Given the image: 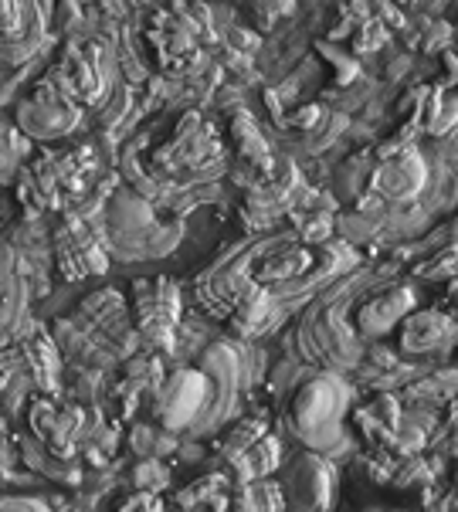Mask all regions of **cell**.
Masks as SVG:
<instances>
[{
	"instance_id": "obj_25",
	"label": "cell",
	"mask_w": 458,
	"mask_h": 512,
	"mask_svg": "<svg viewBox=\"0 0 458 512\" xmlns=\"http://www.w3.org/2000/svg\"><path fill=\"white\" fill-rule=\"evenodd\" d=\"M299 512H309V509H299Z\"/></svg>"
},
{
	"instance_id": "obj_1",
	"label": "cell",
	"mask_w": 458,
	"mask_h": 512,
	"mask_svg": "<svg viewBox=\"0 0 458 512\" xmlns=\"http://www.w3.org/2000/svg\"><path fill=\"white\" fill-rule=\"evenodd\" d=\"M350 404V387L336 373L309 380L292 401V431L319 451L333 448L343 431V414Z\"/></svg>"
},
{
	"instance_id": "obj_6",
	"label": "cell",
	"mask_w": 458,
	"mask_h": 512,
	"mask_svg": "<svg viewBox=\"0 0 458 512\" xmlns=\"http://www.w3.org/2000/svg\"><path fill=\"white\" fill-rule=\"evenodd\" d=\"M221 156L218 136L214 129L201 123L197 112L184 116V123L177 126V136L157 153V163L170 173H187V170H204L207 163H214Z\"/></svg>"
},
{
	"instance_id": "obj_23",
	"label": "cell",
	"mask_w": 458,
	"mask_h": 512,
	"mask_svg": "<svg viewBox=\"0 0 458 512\" xmlns=\"http://www.w3.org/2000/svg\"><path fill=\"white\" fill-rule=\"evenodd\" d=\"M116 512H163V502L153 492H136L133 499H126Z\"/></svg>"
},
{
	"instance_id": "obj_24",
	"label": "cell",
	"mask_w": 458,
	"mask_h": 512,
	"mask_svg": "<svg viewBox=\"0 0 458 512\" xmlns=\"http://www.w3.org/2000/svg\"><path fill=\"white\" fill-rule=\"evenodd\" d=\"M445 448L452 451V455H458V404L452 411V421H448V435H445Z\"/></svg>"
},
{
	"instance_id": "obj_5",
	"label": "cell",
	"mask_w": 458,
	"mask_h": 512,
	"mask_svg": "<svg viewBox=\"0 0 458 512\" xmlns=\"http://www.w3.org/2000/svg\"><path fill=\"white\" fill-rule=\"evenodd\" d=\"M157 421L163 424L167 431H194L197 421L204 418L207 411V401H211V384H207V373L197 367V370H177L170 373L167 380L160 384L157 394Z\"/></svg>"
},
{
	"instance_id": "obj_10",
	"label": "cell",
	"mask_w": 458,
	"mask_h": 512,
	"mask_svg": "<svg viewBox=\"0 0 458 512\" xmlns=\"http://www.w3.org/2000/svg\"><path fill=\"white\" fill-rule=\"evenodd\" d=\"M285 496L309 512H323L333 499V468L323 462V455H299V462L289 468Z\"/></svg>"
},
{
	"instance_id": "obj_8",
	"label": "cell",
	"mask_w": 458,
	"mask_h": 512,
	"mask_svg": "<svg viewBox=\"0 0 458 512\" xmlns=\"http://www.w3.org/2000/svg\"><path fill=\"white\" fill-rule=\"evenodd\" d=\"M45 41V11L38 4L0 0V62H28Z\"/></svg>"
},
{
	"instance_id": "obj_11",
	"label": "cell",
	"mask_w": 458,
	"mask_h": 512,
	"mask_svg": "<svg viewBox=\"0 0 458 512\" xmlns=\"http://www.w3.org/2000/svg\"><path fill=\"white\" fill-rule=\"evenodd\" d=\"M458 343V319L448 312L425 309L411 312L401 323V350L404 353H438L452 350Z\"/></svg>"
},
{
	"instance_id": "obj_20",
	"label": "cell",
	"mask_w": 458,
	"mask_h": 512,
	"mask_svg": "<svg viewBox=\"0 0 458 512\" xmlns=\"http://www.w3.org/2000/svg\"><path fill=\"white\" fill-rule=\"evenodd\" d=\"M170 448H177V441L167 435V428H150V424H136L133 428V451L140 458H163Z\"/></svg>"
},
{
	"instance_id": "obj_21",
	"label": "cell",
	"mask_w": 458,
	"mask_h": 512,
	"mask_svg": "<svg viewBox=\"0 0 458 512\" xmlns=\"http://www.w3.org/2000/svg\"><path fill=\"white\" fill-rule=\"evenodd\" d=\"M458 123V95H448V92H438L435 95V106H428V116H425V126L431 129L435 136L448 133Z\"/></svg>"
},
{
	"instance_id": "obj_2",
	"label": "cell",
	"mask_w": 458,
	"mask_h": 512,
	"mask_svg": "<svg viewBox=\"0 0 458 512\" xmlns=\"http://www.w3.org/2000/svg\"><path fill=\"white\" fill-rule=\"evenodd\" d=\"M245 350L241 343H218L201 357V370L207 373V384H211V401H207L204 418L197 421V435L214 431L221 421H228L238 411V401L245 394Z\"/></svg>"
},
{
	"instance_id": "obj_22",
	"label": "cell",
	"mask_w": 458,
	"mask_h": 512,
	"mask_svg": "<svg viewBox=\"0 0 458 512\" xmlns=\"http://www.w3.org/2000/svg\"><path fill=\"white\" fill-rule=\"evenodd\" d=\"M0 512H51V506L34 496H4L0 499Z\"/></svg>"
},
{
	"instance_id": "obj_19",
	"label": "cell",
	"mask_w": 458,
	"mask_h": 512,
	"mask_svg": "<svg viewBox=\"0 0 458 512\" xmlns=\"http://www.w3.org/2000/svg\"><path fill=\"white\" fill-rule=\"evenodd\" d=\"M265 435H269V428H265V421H258V418H252V421H241L238 428H231L228 435H224V441H221V451H224V458H238V455H245L248 448L255 445V441H262Z\"/></svg>"
},
{
	"instance_id": "obj_12",
	"label": "cell",
	"mask_w": 458,
	"mask_h": 512,
	"mask_svg": "<svg viewBox=\"0 0 458 512\" xmlns=\"http://www.w3.org/2000/svg\"><path fill=\"white\" fill-rule=\"evenodd\" d=\"M414 312V289L411 285H394V289L374 295L364 309H360L357 323L364 336H384L391 333L397 323H404Z\"/></svg>"
},
{
	"instance_id": "obj_13",
	"label": "cell",
	"mask_w": 458,
	"mask_h": 512,
	"mask_svg": "<svg viewBox=\"0 0 458 512\" xmlns=\"http://www.w3.org/2000/svg\"><path fill=\"white\" fill-rule=\"evenodd\" d=\"M377 190L384 197H394V201H408V197H414L421 190V184H425V163H421L418 153H401L394 156V160H387L384 167H380L377 173Z\"/></svg>"
},
{
	"instance_id": "obj_3",
	"label": "cell",
	"mask_w": 458,
	"mask_h": 512,
	"mask_svg": "<svg viewBox=\"0 0 458 512\" xmlns=\"http://www.w3.org/2000/svg\"><path fill=\"white\" fill-rule=\"evenodd\" d=\"M79 123H82V106L68 99L62 92V85H58L51 75L41 78L34 99H28L21 109H17V129L41 143L65 140L68 133L79 129Z\"/></svg>"
},
{
	"instance_id": "obj_4",
	"label": "cell",
	"mask_w": 458,
	"mask_h": 512,
	"mask_svg": "<svg viewBox=\"0 0 458 512\" xmlns=\"http://www.w3.org/2000/svg\"><path fill=\"white\" fill-rule=\"evenodd\" d=\"M136 326H140L143 343L153 350L170 353L177 343L180 326V289L170 279L136 282Z\"/></svg>"
},
{
	"instance_id": "obj_17",
	"label": "cell",
	"mask_w": 458,
	"mask_h": 512,
	"mask_svg": "<svg viewBox=\"0 0 458 512\" xmlns=\"http://www.w3.org/2000/svg\"><path fill=\"white\" fill-rule=\"evenodd\" d=\"M24 156H28V143H24L21 129L0 126V187L11 184L14 177H21Z\"/></svg>"
},
{
	"instance_id": "obj_7",
	"label": "cell",
	"mask_w": 458,
	"mask_h": 512,
	"mask_svg": "<svg viewBox=\"0 0 458 512\" xmlns=\"http://www.w3.org/2000/svg\"><path fill=\"white\" fill-rule=\"evenodd\" d=\"M31 431L55 451V458L68 462V458L75 455V448H79V441L85 438V411L75 404L58 407L55 401H48V397H34Z\"/></svg>"
},
{
	"instance_id": "obj_14",
	"label": "cell",
	"mask_w": 458,
	"mask_h": 512,
	"mask_svg": "<svg viewBox=\"0 0 458 512\" xmlns=\"http://www.w3.org/2000/svg\"><path fill=\"white\" fill-rule=\"evenodd\" d=\"M228 316H231V329H235L241 340L262 333L272 319V292L262 289V285H252V289L235 302V309H231Z\"/></svg>"
},
{
	"instance_id": "obj_16",
	"label": "cell",
	"mask_w": 458,
	"mask_h": 512,
	"mask_svg": "<svg viewBox=\"0 0 458 512\" xmlns=\"http://www.w3.org/2000/svg\"><path fill=\"white\" fill-rule=\"evenodd\" d=\"M150 38L167 65H180L190 51H194V38L187 34L184 21H157V28H153Z\"/></svg>"
},
{
	"instance_id": "obj_15",
	"label": "cell",
	"mask_w": 458,
	"mask_h": 512,
	"mask_svg": "<svg viewBox=\"0 0 458 512\" xmlns=\"http://www.w3.org/2000/svg\"><path fill=\"white\" fill-rule=\"evenodd\" d=\"M282 509V489L275 482H248L231 492L228 512H279Z\"/></svg>"
},
{
	"instance_id": "obj_18",
	"label": "cell",
	"mask_w": 458,
	"mask_h": 512,
	"mask_svg": "<svg viewBox=\"0 0 458 512\" xmlns=\"http://www.w3.org/2000/svg\"><path fill=\"white\" fill-rule=\"evenodd\" d=\"M231 140L241 153L248 156L252 163H262V167H272V156H269V146L265 140L258 136V129L252 123V116H245V112H238L235 119H231Z\"/></svg>"
},
{
	"instance_id": "obj_9",
	"label": "cell",
	"mask_w": 458,
	"mask_h": 512,
	"mask_svg": "<svg viewBox=\"0 0 458 512\" xmlns=\"http://www.w3.org/2000/svg\"><path fill=\"white\" fill-rule=\"evenodd\" d=\"M58 268L65 279H85V275H102L109 268L106 248L99 245L95 231L85 221L72 218L58 231Z\"/></svg>"
}]
</instances>
